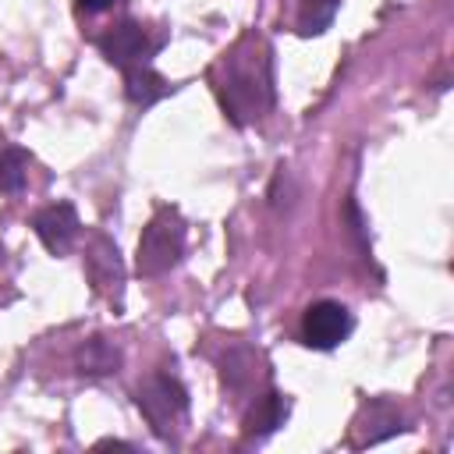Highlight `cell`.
<instances>
[{"instance_id": "1", "label": "cell", "mask_w": 454, "mask_h": 454, "mask_svg": "<svg viewBox=\"0 0 454 454\" xmlns=\"http://www.w3.org/2000/svg\"><path fill=\"white\" fill-rule=\"evenodd\" d=\"M227 67V82L216 85L220 96H223V106H231L234 121H245V117H259L270 99H273V89H270V60H266V50L259 46V53H241V46L223 60Z\"/></svg>"}, {"instance_id": "10", "label": "cell", "mask_w": 454, "mask_h": 454, "mask_svg": "<svg viewBox=\"0 0 454 454\" xmlns=\"http://www.w3.org/2000/svg\"><path fill=\"white\" fill-rule=\"evenodd\" d=\"M287 415V401L280 394H266L259 397V404L245 415V433L248 436H262V433H273Z\"/></svg>"}, {"instance_id": "2", "label": "cell", "mask_w": 454, "mask_h": 454, "mask_svg": "<svg viewBox=\"0 0 454 454\" xmlns=\"http://www.w3.org/2000/svg\"><path fill=\"white\" fill-rule=\"evenodd\" d=\"M184 252V220L174 206L156 209V216L145 223L142 238H138V255H135V270L142 277H160L170 266H177Z\"/></svg>"}, {"instance_id": "7", "label": "cell", "mask_w": 454, "mask_h": 454, "mask_svg": "<svg viewBox=\"0 0 454 454\" xmlns=\"http://www.w3.org/2000/svg\"><path fill=\"white\" fill-rule=\"evenodd\" d=\"M85 270H89L96 291H103V294L121 291V280H124L121 255H117V245L106 241L103 234H92V241H89V248H85Z\"/></svg>"}, {"instance_id": "4", "label": "cell", "mask_w": 454, "mask_h": 454, "mask_svg": "<svg viewBox=\"0 0 454 454\" xmlns=\"http://www.w3.org/2000/svg\"><path fill=\"white\" fill-rule=\"evenodd\" d=\"M351 333V312L340 301H312L301 316V340L309 348L330 351Z\"/></svg>"}, {"instance_id": "8", "label": "cell", "mask_w": 454, "mask_h": 454, "mask_svg": "<svg viewBox=\"0 0 454 454\" xmlns=\"http://www.w3.org/2000/svg\"><path fill=\"white\" fill-rule=\"evenodd\" d=\"M124 85H128V99L138 103V106H153L156 99H163V96L170 92L167 78L156 74L149 64H135V67H128V71H124Z\"/></svg>"}, {"instance_id": "13", "label": "cell", "mask_w": 454, "mask_h": 454, "mask_svg": "<svg viewBox=\"0 0 454 454\" xmlns=\"http://www.w3.org/2000/svg\"><path fill=\"white\" fill-rule=\"evenodd\" d=\"M114 4H117V0H78V7H82V11H92V14H96V11H106V7H114Z\"/></svg>"}, {"instance_id": "6", "label": "cell", "mask_w": 454, "mask_h": 454, "mask_svg": "<svg viewBox=\"0 0 454 454\" xmlns=\"http://www.w3.org/2000/svg\"><path fill=\"white\" fill-rule=\"evenodd\" d=\"M32 227H35V234H39V241L50 248V252H67L71 245H74V238H78V213H74V206L71 202H53V206H46V209H39L35 216H32Z\"/></svg>"}, {"instance_id": "12", "label": "cell", "mask_w": 454, "mask_h": 454, "mask_svg": "<svg viewBox=\"0 0 454 454\" xmlns=\"http://www.w3.org/2000/svg\"><path fill=\"white\" fill-rule=\"evenodd\" d=\"M333 11H337V0H305L301 4V14H298V32L301 35L323 32L333 21Z\"/></svg>"}, {"instance_id": "11", "label": "cell", "mask_w": 454, "mask_h": 454, "mask_svg": "<svg viewBox=\"0 0 454 454\" xmlns=\"http://www.w3.org/2000/svg\"><path fill=\"white\" fill-rule=\"evenodd\" d=\"M28 177V153L18 145H0V192H21Z\"/></svg>"}, {"instance_id": "9", "label": "cell", "mask_w": 454, "mask_h": 454, "mask_svg": "<svg viewBox=\"0 0 454 454\" xmlns=\"http://www.w3.org/2000/svg\"><path fill=\"white\" fill-rule=\"evenodd\" d=\"M117 369H121V351L99 337L85 340V348L78 351V372H85V376H106Z\"/></svg>"}, {"instance_id": "3", "label": "cell", "mask_w": 454, "mask_h": 454, "mask_svg": "<svg viewBox=\"0 0 454 454\" xmlns=\"http://www.w3.org/2000/svg\"><path fill=\"white\" fill-rule=\"evenodd\" d=\"M138 408H142V415L153 422L156 433H167V429L181 419V411L188 408V394H184V387H181L177 380H170V376H153V380H145V383L138 387Z\"/></svg>"}, {"instance_id": "5", "label": "cell", "mask_w": 454, "mask_h": 454, "mask_svg": "<svg viewBox=\"0 0 454 454\" xmlns=\"http://www.w3.org/2000/svg\"><path fill=\"white\" fill-rule=\"evenodd\" d=\"M156 46H160V39H149V32H145L138 21H121V25H114L110 32L99 35L103 57H106L110 64L124 67V71L135 67V64H145V60L156 53Z\"/></svg>"}]
</instances>
